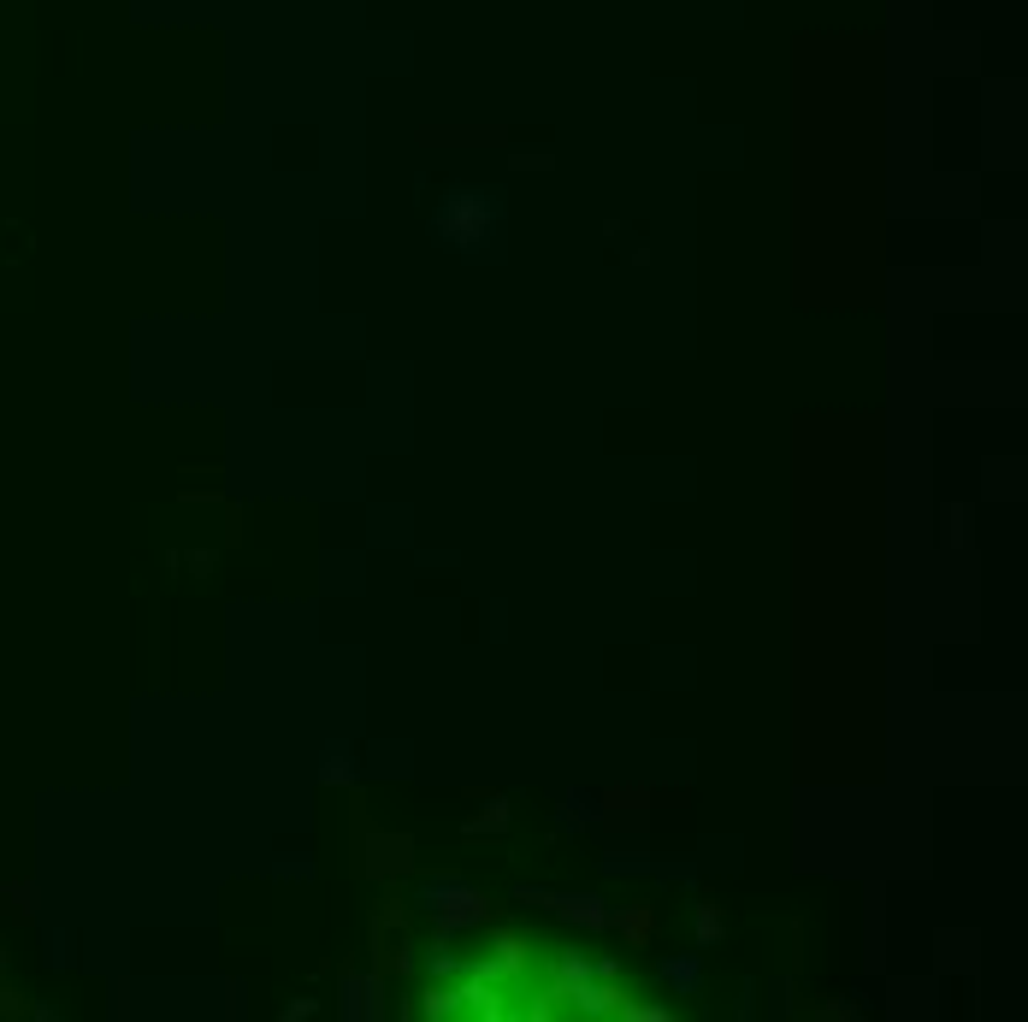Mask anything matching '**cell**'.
I'll return each mask as SVG.
<instances>
[{"label": "cell", "instance_id": "1", "mask_svg": "<svg viewBox=\"0 0 1028 1022\" xmlns=\"http://www.w3.org/2000/svg\"><path fill=\"white\" fill-rule=\"evenodd\" d=\"M503 231H509V213H503V195L497 190L455 184V190H444V201L432 207V243H438L444 255L497 260L503 255Z\"/></svg>", "mask_w": 1028, "mask_h": 1022}, {"label": "cell", "instance_id": "2", "mask_svg": "<svg viewBox=\"0 0 1028 1022\" xmlns=\"http://www.w3.org/2000/svg\"><path fill=\"white\" fill-rule=\"evenodd\" d=\"M426 910L438 916V928H479L485 922V898L473 893L467 881H432L426 887Z\"/></svg>", "mask_w": 1028, "mask_h": 1022}, {"label": "cell", "instance_id": "3", "mask_svg": "<svg viewBox=\"0 0 1028 1022\" xmlns=\"http://www.w3.org/2000/svg\"><path fill=\"white\" fill-rule=\"evenodd\" d=\"M668 981H674V987H698V963H680V969L668 963Z\"/></svg>", "mask_w": 1028, "mask_h": 1022}]
</instances>
